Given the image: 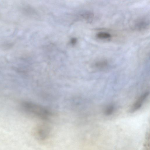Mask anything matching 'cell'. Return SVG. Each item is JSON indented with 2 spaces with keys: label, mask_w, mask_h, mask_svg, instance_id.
<instances>
[{
  "label": "cell",
  "mask_w": 150,
  "mask_h": 150,
  "mask_svg": "<svg viewBox=\"0 0 150 150\" xmlns=\"http://www.w3.org/2000/svg\"><path fill=\"white\" fill-rule=\"evenodd\" d=\"M48 128L45 125L40 126L38 127L35 131L36 136L41 140H44L47 138L49 134Z\"/></svg>",
  "instance_id": "3957f363"
},
{
  "label": "cell",
  "mask_w": 150,
  "mask_h": 150,
  "mask_svg": "<svg viewBox=\"0 0 150 150\" xmlns=\"http://www.w3.org/2000/svg\"><path fill=\"white\" fill-rule=\"evenodd\" d=\"M96 37L101 40H108L112 38V35L106 32H100L96 34Z\"/></svg>",
  "instance_id": "5b68a950"
},
{
  "label": "cell",
  "mask_w": 150,
  "mask_h": 150,
  "mask_svg": "<svg viewBox=\"0 0 150 150\" xmlns=\"http://www.w3.org/2000/svg\"><path fill=\"white\" fill-rule=\"evenodd\" d=\"M114 110V107L112 105H110L108 107L105 109L104 113L106 115H110L112 113Z\"/></svg>",
  "instance_id": "ba28073f"
},
{
  "label": "cell",
  "mask_w": 150,
  "mask_h": 150,
  "mask_svg": "<svg viewBox=\"0 0 150 150\" xmlns=\"http://www.w3.org/2000/svg\"><path fill=\"white\" fill-rule=\"evenodd\" d=\"M81 16L87 21L90 22L93 20L94 15L91 12L87 11L81 14Z\"/></svg>",
  "instance_id": "8992f818"
},
{
  "label": "cell",
  "mask_w": 150,
  "mask_h": 150,
  "mask_svg": "<svg viewBox=\"0 0 150 150\" xmlns=\"http://www.w3.org/2000/svg\"><path fill=\"white\" fill-rule=\"evenodd\" d=\"M13 44L12 43H5L2 45L3 49H8L13 46Z\"/></svg>",
  "instance_id": "9c48e42d"
},
{
  "label": "cell",
  "mask_w": 150,
  "mask_h": 150,
  "mask_svg": "<svg viewBox=\"0 0 150 150\" xmlns=\"http://www.w3.org/2000/svg\"><path fill=\"white\" fill-rule=\"evenodd\" d=\"M21 106L25 111L43 119H48L52 115L51 112L47 108L32 102H23Z\"/></svg>",
  "instance_id": "6da1fadb"
},
{
  "label": "cell",
  "mask_w": 150,
  "mask_h": 150,
  "mask_svg": "<svg viewBox=\"0 0 150 150\" xmlns=\"http://www.w3.org/2000/svg\"><path fill=\"white\" fill-rule=\"evenodd\" d=\"M149 25V20L146 18L139 19L134 23V28L136 30L143 31L147 29Z\"/></svg>",
  "instance_id": "7a4b0ae2"
},
{
  "label": "cell",
  "mask_w": 150,
  "mask_h": 150,
  "mask_svg": "<svg viewBox=\"0 0 150 150\" xmlns=\"http://www.w3.org/2000/svg\"><path fill=\"white\" fill-rule=\"evenodd\" d=\"M71 42L73 44H75L76 42V39L75 38H73L71 40Z\"/></svg>",
  "instance_id": "30bf717a"
},
{
  "label": "cell",
  "mask_w": 150,
  "mask_h": 150,
  "mask_svg": "<svg viewBox=\"0 0 150 150\" xmlns=\"http://www.w3.org/2000/svg\"><path fill=\"white\" fill-rule=\"evenodd\" d=\"M149 94V92H146L140 96L132 106L131 112H134L139 109Z\"/></svg>",
  "instance_id": "277c9868"
},
{
  "label": "cell",
  "mask_w": 150,
  "mask_h": 150,
  "mask_svg": "<svg viewBox=\"0 0 150 150\" xmlns=\"http://www.w3.org/2000/svg\"><path fill=\"white\" fill-rule=\"evenodd\" d=\"M108 64V61L102 59L96 61L94 64L95 67L98 68H103L106 67Z\"/></svg>",
  "instance_id": "52a82bcc"
}]
</instances>
